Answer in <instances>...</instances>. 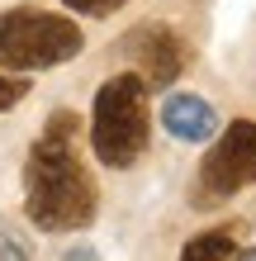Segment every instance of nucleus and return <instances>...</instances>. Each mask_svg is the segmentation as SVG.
Segmentation results:
<instances>
[{"label":"nucleus","instance_id":"423d86ee","mask_svg":"<svg viewBox=\"0 0 256 261\" xmlns=\"http://www.w3.org/2000/svg\"><path fill=\"white\" fill-rule=\"evenodd\" d=\"M161 124H166V133L180 138V143H204V138H214L218 114H214L209 100L190 95V90H171V95L161 100Z\"/></svg>","mask_w":256,"mask_h":261},{"label":"nucleus","instance_id":"f03ea898","mask_svg":"<svg viewBox=\"0 0 256 261\" xmlns=\"http://www.w3.org/2000/svg\"><path fill=\"white\" fill-rule=\"evenodd\" d=\"M147 138H152V114H147V81L138 71H119L95 90V105H90V152L124 171L147 152Z\"/></svg>","mask_w":256,"mask_h":261},{"label":"nucleus","instance_id":"20e7f679","mask_svg":"<svg viewBox=\"0 0 256 261\" xmlns=\"http://www.w3.org/2000/svg\"><path fill=\"white\" fill-rule=\"evenodd\" d=\"M247 186H256V124L233 119L214 138V147L204 152L190 199H194V209H214V204H228L233 195H242Z\"/></svg>","mask_w":256,"mask_h":261},{"label":"nucleus","instance_id":"39448f33","mask_svg":"<svg viewBox=\"0 0 256 261\" xmlns=\"http://www.w3.org/2000/svg\"><path fill=\"white\" fill-rule=\"evenodd\" d=\"M124 57L147 81V90H171L185 71V43L166 24H138L124 34Z\"/></svg>","mask_w":256,"mask_h":261},{"label":"nucleus","instance_id":"1a4fd4ad","mask_svg":"<svg viewBox=\"0 0 256 261\" xmlns=\"http://www.w3.org/2000/svg\"><path fill=\"white\" fill-rule=\"evenodd\" d=\"M67 10H76V14H90V19H109L114 10H124L128 0H62Z\"/></svg>","mask_w":256,"mask_h":261},{"label":"nucleus","instance_id":"7ed1b4c3","mask_svg":"<svg viewBox=\"0 0 256 261\" xmlns=\"http://www.w3.org/2000/svg\"><path fill=\"white\" fill-rule=\"evenodd\" d=\"M86 48L76 19L52 10H5L0 14V67L5 71H48L71 62Z\"/></svg>","mask_w":256,"mask_h":261},{"label":"nucleus","instance_id":"0eeeda50","mask_svg":"<svg viewBox=\"0 0 256 261\" xmlns=\"http://www.w3.org/2000/svg\"><path fill=\"white\" fill-rule=\"evenodd\" d=\"M180 256H256V247H237L233 242V228H214V233H200L190 238L185 247H180Z\"/></svg>","mask_w":256,"mask_h":261},{"label":"nucleus","instance_id":"f257e3e1","mask_svg":"<svg viewBox=\"0 0 256 261\" xmlns=\"http://www.w3.org/2000/svg\"><path fill=\"white\" fill-rule=\"evenodd\" d=\"M81 119L57 110L24 162V214L43 233H81L100 214V190L81 162Z\"/></svg>","mask_w":256,"mask_h":261},{"label":"nucleus","instance_id":"6e6552de","mask_svg":"<svg viewBox=\"0 0 256 261\" xmlns=\"http://www.w3.org/2000/svg\"><path fill=\"white\" fill-rule=\"evenodd\" d=\"M24 95H29V81H19V71H5V67H0V114L14 110Z\"/></svg>","mask_w":256,"mask_h":261}]
</instances>
